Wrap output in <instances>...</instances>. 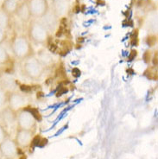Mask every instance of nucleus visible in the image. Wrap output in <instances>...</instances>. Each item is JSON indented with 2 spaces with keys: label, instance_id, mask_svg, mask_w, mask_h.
Here are the masks:
<instances>
[{
  "label": "nucleus",
  "instance_id": "nucleus-16",
  "mask_svg": "<svg viewBox=\"0 0 158 159\" xmlns=\"http://www.w3.org/2000/svg\"><path fill=\"white\" fill-rule=\"evenodd\" d=\"M10 137H11V135L9 133L8 130L0 123V143H2L3 141H4L6 139L10 138Z\"/></svg>",
  "mask_w": 158,
  "mask_h": 159
},
{
  "label": "nucleus",
  "instance_id": "nucleus-11",
  "mask_svg": "<svg viewBox=\"0 0 158 159\" xmlns=\"http://www.w3.org/2000/svg\"><path fill=\"white\" fill-rule=\"evenodd\" d=\"M19 4L20 2L18 0H3L0 4V10L12 17L16 15Z\"/></svg>",
  "mask_w": 158,
  "mask_h": 159
},
{
  "label": "nucleus",
  "instance_id": "nucleus-5",
  "mask_svg": "<svg viewBox=\"0 0 158 159\" xmlns=\"http://www.w3.org/2000/svg\"><path fill=\"white\" fill-rule=\"evenodd\" d=\"M30 99L27 94L18 91L9 92L7 107L14 111H18L29 106Z\"/></svg>",
  "mask_w": 158,
  "mask_h": 159
},
{
  "label": "nucleus",
  "instance_id": "nucleus-14",
  "mask_svg": "<svg viewBox=\"0 0 158 159\" xmlns=\"http://www.w3.org/2000/svg\"><path fill=\"white\" fill-rule=\"evenodd\" d=\"M11 24V17L0 10V27L7 30L10 28Z\"/></svg>",
  "mask_w": 158,
  "mask_h": 159
},
{
  "label": "nucleus",
  "instance_id": "nucleus-18",
  "mask_svg": "<svg viewBox=\"0 0 158 159\" xmlns=\"http://www.w3.org/2000/svg\"><path fill=\"white\" fill-rule=\"evenodd\" d=\"M3 76H4V71H3L2 68H0V82H1V80H2Z\"/></svg>",
  "mask_w": 158,
  "mask_h": 159
},
{
  "label": "nucleus",
  "instance_id": "nucleus-4",
  "mask_svg": "<svg viewBox=\"0 0 158 159\" xmlns=\"http://www.w3.org/2000/svg\"><path fill=\"white\" fill-rule=\"evenodd\" d=\"M16 128L36 132L37 119L29 110L24 108L16 111Z\"/></svg>",
  "mask_w": 158,
  "mask_h": 159
},
{
  "label": "nucleus",
  "instance_id": "nucleus-7",
  "mask_svg": "<svg viewBox=\"0 0 158 159\" xmlns=\"http://www.w3.org/2000/svg\"><path fill=\"white\" fill-rule=\"evenodd\" d=\"M19 150L15 139L11 137L0 143V155L5 159H16L19 154Z\"/></svg>",
  "mask_w": 158,
  "mask_h": 159
},
{
  "label": "nucleus",
  "instance_id": "nucleus-6",
  "mask_svg": "<svg viewBox=\"0 0 158 159\" xmlns=\"http://www.w3.org/2000/svg\"><path fill=\"white\" fill-rule=\"evenodd\" d=\"M26 2L31 17L35 19H42L49 11L47 0H27Z\"/></svg>",
  "mask_w": 158,
  "mask_h": 159
},
{
  "label": "nucleus",
  "instance_id": "nucleus-2",
  "mask_svg": "<svg viewBox=\"0 0 158 159\" xmlns=\"http://www.w3.org/2000/svg\"><path fill=\"white\" fill-rule=\"evenodd\" d=\"M49 37V31L41 21H29L28 26V38L31 43L36 45H44L47 43Z\"/></svg>",
  "mask_w": 158,
  "mask_h": 159
},
{
  "label": "nucleus",
  "instance_id": "nucleus-12",
  "mask_svg": "<svg viewBox=\"0 0 158 159\" xmlns=\"http://www.w3.org/2000/svg\"><path fill=\"white\" fill-rule=\"evenodd\" d=\"M13 67V59L9 54L7 49L3 45H0V68L5 71L7 68Z\"/></svg>",
  "mask_w": 158,
  "mask_h": 159
},
{
  "label": "nucleus",
  "instance_id": "nucleus-13",
  "mask_svg": "<svg viewBox=\"0 0 158 159\" xmlns=\"http://www.w3.org/2000/svg\"><path fill=\"white\" fill-rule=\"evenodd\" d=\"M15 16H17L18 19L21 20V21H22L23 23H24V24L29 23V21L31 19V15H30L29 10L27 2L20 3L19 7L17 9Z\"/></svg>",
  "mask_w": 158,
  "mask_h": 159
},
{
  "label": "nucleus",
  "instance_id": "nucleus-1",
  "mask_svg": "<svg viewBox=\"0 0 158 159\" xmlns=\"http://www.w3.org/2000/svg\"><path fill=\"white\" fill-rule=\"evenodd\" d=\"M11 49L13 57L21 61L36 56L31 42L24 35H16L12 38Z\"/></svg>",
  "mask_w": 158,
  "mask_h": 159
},
{
  "label": "nucleus",
  "instance_id": "nucleus-10",
  "mask_svg": "<svg viewBox=\"0 0 158 159\" xmlns=\"http://www.w3.org/2000/svg\"><path fill=\"white\" fill-rule=\"evenodd\" d=\"M69 10V1L68 0H53L52 11L54 15L57 17L64 16Z\"/></svg>",
  "mask_w": 158,
  "mask_h": 159
},
{
  "label": "nucleus",
  "instance_id": "nucleus-3",
  "mask_svg": "<svg viewBox=\"0 0 158 159\" xmlns=\"http://www.w3.org/2000/svg\"><path fill=\"white\" fill-rule=\"evenodd\" d=\"M45 72V66L36 56H31L23 61L22 73L26 78L31 80H40Z\"/></svg>",
  "mask_w": 158,
  "mask_h": 159
},
{
  "label": "nucleus",
  "instance_id": "nucleus-17",
  "mask_svg": "<svg viewBox=\"0 0 158 159\" xmlns=\"http://www.w3.org/2000/svg\"><path fill=\"white\" fill-rule=\"evenodd\" d=\"M7 37H8L7 30L0 27V45L4 43V42L7 40Z\"/></svg>",
  "mask_w": 158,
  "mask_h": 159
},
{
  "label": "nucleus",
  "instance_id": "nucleus-9",
  "mask_svg": "<svg viewBox=\"0 0 158 159\" xmlns=\"http://www.w3.org/2000/svg\"><path fill=\"white\" fill-rule=\"evenodd\" d=\"M0 123L8 130L9 128L16 127V112L9 107H5L0 110Z\"/></svg>",
  "mask_w": 158,
  "mask_h": 159
},
{
  "label": "nucleus",
  "instance_id": "nucleus-15",
  "mask_svg": "<svg viewBox=\"0 0 158 159\" xmlns=\"http://www.w3.org/2000/svg\"><path fill=\"white\" fill-rule=\"evenodd\" d=\"M9 91L0 86V110L7 107L8 103Z\"/></svg>",
  "mask_w": 158,
  "mask_h": 159
},
{
  "label": "nucleus",
  "instance_id": "nucleus-8",
  "mask_svg": "<svg viewBox=\"0 0 158 159\" xmlns=\"http://www.w3.org/2000/svg\"><path fill=\"white\" fill-rule=\"evenodd\" d=\"M35 135H36L35 131H26V130L16 128V135L14 139L20 149H27L31 145Z\"/></svg>",
  "mask_w": 158,
  "mask_h": 159
}]
</instances>
